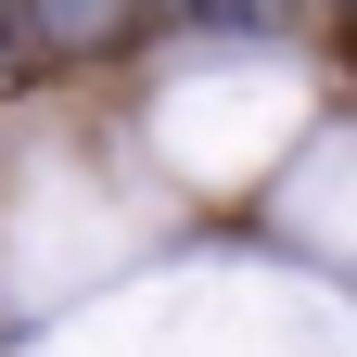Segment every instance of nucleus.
<instances>
[{
	"label": "nucleus",
	"instance_id": "1",
	"mask_svg": "<svg viewBox=\"0 0 357 357\" xmlns=\"http://www.w3.org/2000/svg\"><path fill=\"white\" fill-rule=\"evenodd\" d=\"M13 13L38 38V64H102L128 38H153V0H13Z\"/></svg>",
	"mask_w": 357,
	"mask_h": 357
},
{
	"label": "nucleus",
	"instance_id": "3",
	"mask_svg": "<svg viewBox=\"0 0 357 357\" xmlns=\"http://www.w3.org/2000/svg\"><path fill=\"white\" fill-rule=\"evenodd\" d=\"M38 77H52V64H38V38H26V13L0 0V102H13V89H38Z\"/></svg>",
	"mask_w": 357,
	"mask_h": 357
},
{
	"label": "nucleus",
	"instance_id": "2",
	"mask_svg": "<svg viewBox=\"0 0 357 357\" xmlns=\"http://www.w3.org/2000/svg\"><path fill=\"white\" fill-rule=\"evenodd\" d=\"M306 13V0H153V26H178V38H281Z\"/></svg>",
	"mask_w": 357,
	"mask_h": 357
}]
</instances>
